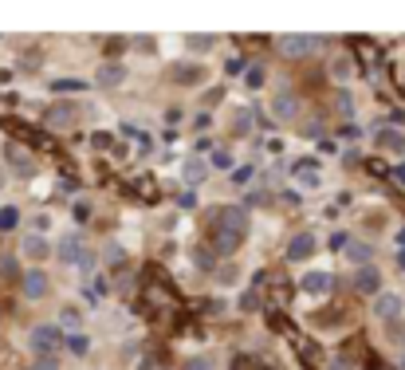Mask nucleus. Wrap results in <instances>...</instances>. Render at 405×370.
<instances>
[{
  "label": "nucleus",
  "instance_id": "obj_30",
  "mask_svg": "<svg viewBox=\"0 0 405 370\" xmlns=\"http://www.w3.org/2000/svg\"><path fill=\"white\" fill-rule=\"evenodd\" d=\"M32 370H60V358L48 355V358H32Z\"/></svg>",
  "mask_w": 405,
  "mask_h": 370
},
{
  "label": "nucleus",
  "instance_id": "obj_12",
  "mask_svg": "<svg viewBox=\"0 0 405 370\" xmlns=\"http://www.w3.org/2000/svg\"><path fill=\"white\" fill-rule=\"evenodd\" d=\"M240 245H244V233H233V229H221V224H213V248H217L221 256H233Z\"/></svg>",
  "mask_w": 405,
  "mask_h": 370
},
{
  "label": "nucleus",
  "instance_id": "obj_22",
  "mask_svg": "<svg viewBox=\"0 0 405 370\" xmlns=\"http://www.w3.org/2000/svg\"><path fill=\"white\" fill-rule=\"evenodd\" d=\"M173 79H177V83H201V79H205V71H201L197 63H181V67L173 71Z\"/></svg>",
  "mask_w": 405,
  "mask_h": 370
},
{
  "label": "nucleus",
  "instance_id": "obj_25",
  "mask_svg": "<svg viewBox=\"0 0 405 370\" xmlns=\"http://www.w3.org/2000/svg\"><path fill=\"white\" fill-rule=\"evenodd\" d=\"M60 323H63V327H71V331H79V323H83V311L67 303V308L60 311Z\"/></svg>",
  "mask_w": 405,
  "mask_h": 370
},
{
  "label": "nucleus",
  "instance_id": "obj_8",
  "mask_svg": "<svg viewBox=\"0 0 405 370\" xmlns=\"http://www.w3.org/2000/svg\"><path fill=\"white\" fill-rule=\"evenodd\" d=\"M20 256H24V260H32V264H44V260L51 256V240H48V236L28 233L24 240H20Z\"/></svg>",
  "mask_w": 405,
  "mask_h": 370
},
{
  "label": "nucleus",
  "instance_id": "obj_32",
  "mask_svg": "<svg viewBox=\"0 0 405 370\" xmlns=\"http://www.w3.org/2000/svg\"><path fill=\"white\" fill-rule=\"evenodd\" d=\"M397 264H402V272H405V248H402V252H397Z\"/></svg>",
  "mask_w": 405,
  "mask_h": 370
},
{
  "label": "nucleus",
  "instance_id": "obj_24",
  "mask_svg": "<svg viewBox=\"0 0 405 370\" xmlns=\"http://www.w3.org/2000/svg\"><path fill=\"white\" fill-rule=\"evenodd\" d=\"M8 154V161H12L16 170H32V158H28V150H20V146H8L4 150Z\"/></svg>",
  "mask_w": 405,
  "mask_h": 370
},
{
  "label": "nucleus",
  "instance_id": "obj_14",
  "mask_svg": "<svg viewBox=\"0 0 405 370\" xmlns=\"http://www.w3.org/2000/svg\"><path fill=\"white\" fill-rule=\"evenodd\" d=\"M75 118H79V114H75L71 103H55V107H51V114H48V123L55 126V130H71Z\"/></svg>",
  "mask_w": 405,
  "mask_h": 370
},
{
  "label": "nucleus",
  "instance_id": "obj_21",
  "mask_svg": "<svg viewBox=\"0 0 405 370\" xmlns=\"http://www.w3.org/2000/svg\"><path fill=\"white\" fill-rule=\"evenodd\" d=\"M185 48H189V51H213V48H217V36L193 32V36H185Z\"/></svg>",
  "mask_w": 405,
  "mask_h": 370
},
{
  "label": "nucleus",
  "instance_id": "obj_28",
  "mask_svg": "<svg viewBox=\"0 0 405 370\" xmlns=\"http://www.w3.org/2000/svg\"><path fill=\"white\" fill-rule=\"evenodd\" d=\"M51 224H55V217H51V213H36V217H32V229H36V236H44Z\"/></svg>",
  "mask_w": 405,
  "mask_h": 370
},
{
  "label": "nucleus",
  "instance_id": "obj_11",
  "mask_svg": "<svg viewBox=\"0 0 405 370\" xmlns=\"http://www.w3.org/2000/svg\"><path fill=\"white\" fill-rule=\"evenodd\" d=\"M299 288H303V296H327V292H331V272H323V268L303 272Z\"/></svg>",
  "mask_w": 405,
  "mask_h": 370
},
{
  "label": "nucleus",
  "instance_id": "obj_31",
  "mask_svg": "<svg viewBox=\"0 0 405 370\" xmlns=\"http://www.w3.org/2000/svg\"><path fill=\"white\" fill-rule=\"evenodd\" d=\"M260 308V296L256 292H244V296H240V311H256Z\"/></svg>",
  "mask_w": 405,
  "mask_h": 370
},
{
  "label": "nucleus",
  "instance_id": "obj_6",
  "mask_svg": "<svg viewBox=\"0 0 405 370\" xmlns=\"http://www.w3.org/2000/svg\"><path fill=\"white\" fill-rule=\"evenodd\" d=\"M48 288H51V280H48V272L44 268H28L24 280H20V292H24L28 303H39V299L48 296Z\"/></svg>",
  "mask_w": 405,
  "mask_h": 370
},
{
  "label": "nucleus",
  "instance_id": "obj_27",
  "mask_svg": "<svg viewBox=\"0 0 405 370\" xmlns=\"http://www.w3.org/2000/svg\"><path fill=\"white\" fill-rule=\"evenodd\" d=\"M67 351H71L75 358H83L87 351H91V339H87V335H71V339H67Z\"/></svg>",
  "mask_w": 405,
  "mask_h": 370
},
{
  "label": "nucleus",
  "instance_id": "obj_2",
  "mask_svg": "<svg viewBox=\"0 0 405 370\" xmlns=\"http://www.w3.org/2000/svg\"><path fill=\"white\" fill-rule=\"evenodd\" d=\"M55 346H60V331H55L51 323H39V327L28 331V351H32V358L55 355Z\"/></svg>",
  "mask_w": 405,
  "mask_h": 370
},
{
  "label": "nucleus",
  "instance_id": "obj_7",
  "mask_svg": "<svg viewBox=\"0 0 405 370\" xmlns=\"http://www.w3.org/2000/svg\"><path fill=\"white\" fill-rule=\"evenodd\" d=\"M354 292L358 296H381L386 288H381V268H374V264H366V268H358L354 272Z\"/></svg>",
  "mask_w": 405,
  "mask_h": 370
},
{
  "label": "nucleus",
  "instance_id": "obj_16",
  "mask_svg": "<svg viewBox=\"0 0 405 370\" xmlns=\"http://www.w3.org/2000/svg\"><path fill=\"white\" fill-rule=\"evenodd\" d=\"M378 146L390 150V154H405V134H402V130H381V134H378Z\"/></svg>",
  "mask_w": 405,
  "mask_h": 370
},
{
  "label": "nucleus",
  "instance_id": "obj_17",
  "mask_svg": "<svg viewBox=\"0 0 405 370\" xmlns=\"http://www.w3.org/2000/svg\"><path fill=\"white\" fill-rule=\"evenodd\" d=\"M331 79H339V83H350V79H354V63H350V55H334Z\"/></svg>",
  "mask_w": 405,
  "mask_h": 370
},
{
  "label": "nucleus",
  "instance_id": "obj_4",
  "mask_svg": "<svg viewBox=\"0 0 405 370\" xmlns=\"http://www.w3.org/2000/svg\"><path fill=\"white\" fill-rule=\"evenodd\" d=\"M271 118L276 123H291V118H299V95L295 91H287V87H280L276 95H271Z\"/></svg>",
  "mask_w": 405,
  "mask_h": 370
},
{
  "label": "nucleus",
  "instance_id": "obj_10",
  "mask_svg": "<svg viewBox=\"0 0 405 370\" xmlns=\"http://www.w3.org/2000/svg\"><path fill=\"white\" fill-rule=\"evenodd\" d=\"M217 224H221V229H233V233H248L244 205H221V209H217Z\"/></svg>",
  "mask_w": 405,
  "mask_h": 370
},
{
  "label": "nucleus",
  "instance_id": "obj_20",
  "mask_svg": "<svg viewBox=\"0 0 405 370\" xmlns=\"http://www.w3.org/2000/svg\"><path fill=\"white\" fill-rule=\"evenodd\" d=\"M233 150H224V146H217V150H213V158H209V170H221V173H228V170H233Z\"/></svg>",
  "mask_w": 405,
  "mask_h": 370
},
{
  "label": "nucleus",
  "instance_id": "obj_29",
  "mask_svg": "<svg viewBox=\"0 0 405 370\" xmlns=\"http://www.w3.org/2000/svg\"><path fill=\"white\" fill-rule=\"evenodd\" d=\"M181 370H213V362H209L205 355H189V358L181 362Z\"/></svg>",
  "mask_w": 405,
  "mask_h": 370
},
{
  "label": "nucleus",
  "instance_id": "obj_18",
  "mask_svg": "<svg viewBox=\"0 0 405 370\" xmlns=\"http://www.w3.org/2000/svg\"><path fill=\"white\" fill-rule=\"evenodd\" d=\"M205 173H209V161H201V158H189V161H185V170H181V177H185V182H189V185H197V182H201V177H205Z\"/></svg>",
  "mask_w": 405,
  "mask_h": 370
},
{
  "label": "nucleus",
  "instance_id": "obj_13",
  "mask_svg": "<svg viewBox=\"0 0 405 370\" xmlns=\"http://www.w3.org/2000/svg\"><path fill=\"white\" fill-rule=\"evenodd\" d=\"M126 79H130V67H123V63H102V67L95 71L98 87H123Z\"/></svg>",
  "mask_w": 405,
  "mask_h": 370
},
{
  "label": "nucleus",
  "instance_id": "obj_3",
  "mask_svg": "<svg viewBox=\"0 0 405 370\" xmlns=\"http://www.w3.org/2000/svg\"><path fill=\"white\" fill-rule=\"evenodd\" d=\"M402 311H405L402 292H381V296H374V299H370V315H374V319H381V323L397 319Z\"/></svg>",
  "mask_w": 405,
  "mask_h": 370
},
{
  "label": "nucleus",
  "instance_id": "obj_23",
  "mask_svg": "<svg viewBox=\"0 0 405 370\" xmlns=\"http://www.w3.org/2000/svg\"><path fill=\"white\" fill-rule=\"evenodd\" d=\"M16 224H20V209L16 205H4L0 209V233H12Z\"/></svg>",
  "mask_w": 405,
  "mask_h": 370
},
{
  "label": "nucleus",
  "instance_id": "obj_19",
  "mask_svg": "<svg viewBox=\"0 0 405 370\" xmlns=\"http://www.w3.org/2000/svg\"><path fill=\"white\" fill-rule=\"evenodd\" d=\"M346 256H350V264H358V268H366V264H374V248H366V245H346Z\"/></svg>",
  "mask_w": 405,
  "mask_h": 370
},
{
  "label": "nucleus",
  "instance_id": "obj_26",
  "mask_svg": "<svg viewBox=\"0 0 405 370\" xmlns=\"http://www.w3.org/2000/svg\"><path fill=\"white\" fill-rule=\"evenodd\" d=\"M102 260H107V264L114 268V264H123V260H126V248L118 245V240H111V245L102 248Z\"/></svg>",
  "mask_w": 405,
  "mask_h": 370
},
{
  "label": "nucleus",
  "instance_id": "obj_15",
  "mask_svg": "<svg viewBox=\"0 0 405 370\" xmlns=\"http://www.w3.org/2000/svg\"><path fill=\"white\" fill-rule=\"evenodd\" d=\"M213 280H217V288H236L240 280H244V268H240V264H221Z\"/></svg>",
  "mask_w": 405,
  "mask_h": 370
},
{
  "label": "nucleus",
  "instance_id": "obj_9",
  "mask_svg": "<svg viewBox=\"0 0 405 370\" xmlns=\"http://www.w3.org/2000/svg\"><path fill=\"white\" fill-rule=\"evenodd\" d=\"M51 252L63 260V264H79V256H83V240H79V233H63L55 245H51Z\"/></svg>",
  "mask_w": 405,
  "mask_h": 370
},
{
  "label": "nucleus",
  "instance_id": "obj_5",
  "mask_svg": "<svg viewBox=\"0 0 405 370\" xmlns=\"http://www.w3.org/2000/svg\"><path fill=\"white\" fill-rule=\"evenodd\" d=\"M315 252H319V236L315 233H295L291 240H287V260H291V264H307Z\"/></svg>",
  "mask_w": 405,
  "mask_h": 370
},
{
  "label": "nucleus",
  "instance_id": "obj_1",
  "mask_svg": "<svg viewBox=\"0 0 405 370\" xmlns=\"http://www.w3.org/2000/svg\"><path fill=\"white\" fill-rule=\"evenodd\" d=\"M323 48V36H303V32H291V36H280L276 39V51L287 55V60H307Z\"/></svg>",
  "mask_w": 405,
  "mask_h": 370
}]
</instances>
